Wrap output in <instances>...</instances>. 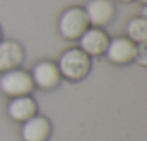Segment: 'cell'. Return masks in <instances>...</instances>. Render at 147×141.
Listing matches in <instances>:
<instances>
[{"label": "cell", "instance_id": "obj_1", "mask_svg": "<svg viewBox=\"0 0 147 141\" xmlns=\"http://www.w3.org/2000/svg\"><path fill=\"white\" fill-rule=\"evenodd\" d=\"M56 65L61 77L68 81H81L91 70V56L80 48H71L61 55Z\"/></svg>", "mask_w": 147, "mask_h": 141}, {"label": "cell", "instance_id": "obj_2", "mask_svg": "<svg viewBox=\"0 0 147 141\" xmlns=\"http://www.w3.org/2000/svg\"><path fill=\"white\" fill-rule=\"evenodd\" d=\"M90 28V22L87 13L82 7H69L66 9L58 22V29L62 38L68 40H78L84 32Z\"/></svg>", "mask_w": 147, "mask_h": 141}, {"label": "cell", "instance_id": "obj_3", "mask_svg": "<svg viewBox=\"0 0 147 141\" xmlns=\"http://www.w3.org/2000/svg\"><path fill=\"white\" fill-rule=\"evenodd\" d=\"M35 89L33 79L29 72L22 69H12L0 77V91L10 98L29 95Z\"/></svg>", "mask_w": 147, "mask_h": 141}, {"label": "cell", "instance_id": "obj_4", "mask_svg": "<svg viewBox=\"0 0 147 141\" xmlns=\"http://www.w3.org/2000/svg\"><path fill=\"white\" fill-rule=\"evenodd\" d=\"M30 77L33 79L35 87L45 89V91L56 88L61 82V78H62L59 69H58V65L55 62H51V60L38 62L32 69Z\"/></svg>", "mask_w": 147, "mask_h": 141}, {"label": "cell", "instance_id": "obj_5", "mask_svg": "<svg viewBox=\"0 0 147 141\" xmlns=\"http://www.w3.org/2000/svg\"><path fill=\"white\" fill-rule=\"evenodd\" d=\"M136 49H137V43H134L128 38L120 36L110 40L105 55L108 60L114 65H127L134 60Z\"/></svg>", "mask_w": 147, "mask_h": 141}, {"label": "cell", "instance_id": "obj_6", "mask_svg": "<svg viewBox=\"0 0 147 141\" xmlns=\"http://www.w3.org/2000/svg\"><path fill=\"white\" fill-rule=\"evenodd\" d=\"M78 40L80 49L84 50L88 56H100L105 53L110 43L108 35L101 28H88Z\"/></svg>", "mask_w": 147, "mask_h": 141}, {"label": "cell", "instance_id": "obj_7", "mask_svg": "<svg viewBox=\"0 0 147 141\" xmlns=\"http://www.w3.org/2000/svg\"><path fill=\"white\" fill-rule=\"evenodd\" d=\"M85 13L90 25L94 28L107 26L115 15V7L111 0H90L85 6Z\"/></svg>", "mask_w": 147, "mask_h": 141}, {"label": "cell", "instance_id": "obj_8", "mask_svg": "<svg viewBox=\"0 0 147 141\" xmlns=\"http://www.w3.org/2000/svg\"><path fill=\"white\" fill-rule=\"evenodd\" d=\"M52 132V125L46 117L35 115L25 121L20 130L23 141H48Z\"/></svg>", "mask_w": 147, "mask_h": 141}, {"label": "cell", "instance_id": "obj_9", "mask_svg": "<svg viewBox=\"0 0 147 141\" xmlns=\"http://www.w3.org/2000/svg\"><path fill=\"white\" fill-rule=\"evenodd\" d=\"M25 52L20 43L15 40H0V72L16 69L22 65Z\"/></svg>", "mask_w": 147, "mask_h": 141}, {"label": "cell", "instance_id": "obj_10", "mask_svg": "<svg viewBox=\"0 0 147 141\" xmlns=\"http://www.w3.org/2000/svg\"><path fill=\"white\" fill-rule=\"evenodd\" d=\"M36 112H38L36 101L29 95L12 98L7 104V114L16 122H25L32 117H35Z\"/></svg>", "mask_w": 147, "mask_h": 141}, {"label": "cell", "instance_id": "obj_11", "mask_svg": "<svg viewBox=\"0 0 147 141\" xmlns=\"http://www.w3.org/2000/svg\"><path fill=\"white\" fill-rule=\"evenodd\" d=\"M128 39L134 43H143L147 40V20L144 17H133L127 23Z\"/></svg>", "mask_w": 147, "mask_h": 141}, {"label": "cell", "instance_id": "obj_12", "mask_svg": "<svg viewBox=\"0 0 147 141\" xmlns=\"http://www.w3.org/2000/svg\"><path fill=\"white\" fill-rule=\"evenodd\" d=\"M134 60L138 62L141 66H146L147 63V55H146V42L143 43H137V49H136V56Z\"/></svg>", "mask_w": 147, "mask_h": 141}, {"label": "cell", "instance_id": "obj_13", "mask_svg": "<svg viewBox=\"0 0 147 141\" xmlns=\"http://www.w3.org/2000/svg\"><path fill=\"white\" fill-rule=\"evenodd\" d=\"M118 2H121V3H130V2H133V0H118Z\"/></svg>", "mask_w": 147, "mask_h": 141}, {"label": "cell", "instance_id": "obj_14", "mask_svg": "<svg viewBox=\"0 0 147 141\" xmlns=\"http://www.w3.org/2000/svg\"><path fill=\"white\" fill-rule=\"evenodd\" d=\"M138 2H140V3H143V5H146V3H147V0H138Z\"/></svg>", "mask_w": 147, "mask_h": 141}, {"label": "cell", "instance_id": "obj_15", "mask_svg": "<svg viewBox=\"0 0 147 141\" xmlns=\"http://www.w3.org/2000/svg\"><path fill=\"white\" fill-rule=\"evenodd\" d=\"M0 40H2V30H0Z\"/></svg>", "mask_w": 147, "mask_h": 141}]
</instances>
